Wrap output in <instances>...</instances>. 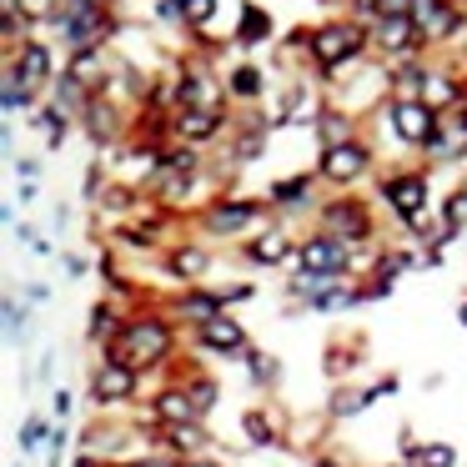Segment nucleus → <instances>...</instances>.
Segmentation results:
<instances>
[{
    "label": "nucleus",
    "instance_id": "nucleus-1",
    "mask_svg": "<svg viewBox=\"0 0 467 467\" xmlns=\"http://www.w3.org/2000/svg\"><path fill=\"white\" fill-rule=\"evenodd\" d=\"M367 51H372V26L352 21V16H332V21H317L312 31H306V61H312L327 81H337V76L352 61H362Z\"/></svg>",
    "mask_w": 467,
    "mask_h": 467
},
{
    "label": "nucleus",
    "instance_id": "nucleus-2",
    "mask_svg": "<svg viewBox=\"0 0 467 467\" xmlns=\"http://www.w3.org/2000/svg\"><path fill=\"white\" fill-rule=\"evenodd\" d=\"M171 347H176V327L166 322V317H156V312H141V317H126L121 332L106 342V362H126V367L141 372V367L166 362Z\"/></svg>",
    "mask_w": 467,
    "mask_h": 467
},
{
    "label": "nucleus",
    "instance_id": "nucleus-3",
    "mask_svg": "<svg viewBox=\"0 0 467 467\" xmlns=\"http://www.w3.org/2000/svg\"><path fill=\"white\" fill-rule=\"evenodd\" d=\"M51 26H56V41H61L71 56L76 51H101V46L121 31V21H116L111 11L86 5V0H61V11H56Z\"/></svg>",
    "mask_w": 467,
    "mask_h": 467
},
{
    "label": "nucleus",
    "instance_id": "nucleus-4",
    "mask_svg": "<svg viewBox=\"0 0 467 467\" xmlns=\"http://www.w3.org/2000/svg\"><path fill=\"white\" fill-rule=\"evenodd\" d=\"M266 222V206L262 202H246V196H222L202 212V232L212 242H232V236H256Z\"/></svg>",
    "mask_w": 467,
    "mask_h": 467
},
{
    "label": "nucleus",
    "instance_id": "nucleus-5",
    "mask_svg": "<svg viewBox=\"0 0 467 467\" xmlns=\"http://www.w3.org/2000/svg\"><path fill=\"white\" fill-rule=\"evenodd\" d=\"M427 186H432L427 182V166H417V171L407 166V171H387L377 192H382V202L397 212V222H402L407 232H417V226L427 222L422 216L427 212Z\"/></svg>",
    "mask_w": 467,
    "mask_h": 467
},
{
    "label": "nucleus",
    "instance_id": "nucleus-6",
    "mask_svg": "<svg viewBox=\"0 0 467 467\" xmlns=\"http://www.w3.org/2000/svg\"><path fill=\"white\" fill-rule=\"evenodd\" d=\"M322 232L337 236V242H347L357 252V246L372 242L377 222H372V206L362 202V196H332V202H322Z\"/></svg>",
    "mask_w": 467,
    "mask_h": 467
},
{
    "label": "nucleus",
    "instance_id": "nucleus-7",
    "mask_svg": "<svg viewBox=\"0 0 467 467\" xmlns=\"http://www.w3.org/2000/svg\"><path fill=\"white\" fill-rule=\"evenodd\" d=\"M372 51L387 56V61H412V56L432 51L422 36V26L412 16H377L372 21Z\"/></svg>",
    "mask_w": 467,
    "mask_h": 467
},
{
    "label": "nucleus",
    "instance_id": "nucleus-8",
    "mask_svg": "<svg viewBox=\"0 0 467 467\" xmlns=\"http://www.w3.org/2000/svg\"><path fill=\"white\" fill-rule=\"evenodd\" d=\"M367 171H372V146H367L362 136L322 146V156H317V176H322L327 186H352V182H362Z\"/></svg>",
    "mask_w": 467,
    "mask_h": 467
},
{
    "label": "nucleus",
    "instance_id": "nucleus-9",
    "mask_svg": "<svg viewBox=\"0 0 467 467\" xmlns=\"http://www.w3.org/2000/svg\"><path fill=\"white\" fill-rule=\"evenodd\" d=\"M387 126H392V136H397L402 146H412V151H427V141L437 136L442 116H437L427 101H387Z\"/></svg>",
    "mask_w": 467,
    "mask_h": 467
},
{
    "label": "nucleus",
    "instance_id": "nucleus-10",
    "mask_svg": "<svg viewBox=\"0 0 467 467\" xmlns=\"http://www.w3.org/2000/svg\"><path fill=\"white\" fill-rule=\"evenodd\" d=\"M412 21L422 26L427 46H442V41L467 36V5H457V0H417Z\"/></svg>",
    "mask_w": 467,
    "mask_h": 467
},
{
    "label": "nucleus",
    "instance_id": "nucleus-11",
    "mask_svg": "<svg viewBox=\"0 0 467 467\" xmlns=\"http://www.w3.org/2000/svg\"><path fill=\"white\" fill-rule=\"evenodd\" d=\"M292 272H352V246L327 232H312L306 242H296Z\"/></svg>",
    "mask_w": 467,
    "mask_h": 467
},
{
    "label": "nucleus",
    "instance_id": "nucleus-12",
    "mask_svg": "<svg viewBox=\"0 0 467 467\" xmlns=\"http://www.w3.org/2000/svg\"><path fill=\"white\" fill-rule=\"evenodd\" d=\"M5 76L21 81V86H31V91H46V86L61 76V66L51 61V46H46V41H21V46H16V56L5 61Z\"/></svg>",
    "mask_w": 467,
    "mask_h": 467
},
{
    "label": "nucleus",
    "instance_id": "nucleus-13",
    "mask_svg": "<svg viewBox=\"0 0 467 467\" xmlns=\"http://www.w3.org/2000/svg\"><path fill=\"white\" fill-rule=\"evenodd\" d=\"M222 131H226L222 106H182V111H171V136L182 146H212Z\"/></svg>",
    "mask_w": 467,
    "mask_h": 467
},
{
    "label": "nucleus",
    "instance_id": "nucleus-14",
    "mask_svg": "<svg viewBox=\"0 0 467 467\" xmlns=\"http://www.w3.org/2000/svg\"><path fill=\"white\" fill-rule=\"evenodd\" d=\"M292 256H296V242H292V226H282V222H272V226H262V232L246 242V262L252 266H292Z\"/></svg>",
    "mask_w": 467,
    "mask_h": 467
},
{
    "label": "nucleus",
    "instance_id": "nucleus-15",
    "mask_svg": "<svg viewBox=\"0 0 467 467\" xmlns=\"http://www.w3.org/2000/svg\"><path fill=\"white\" fill-rule=\"evenodd\" d=\"M427 161H467V106L442 116L437 136L427 141Z\"/></svg>",
    "mask_w": 467,
    "mask_h": 467
},
{
    "label": "nucleus",
    "instance_id": "nucleus-16",
    "mask_svg": "<svg viewBox=\"0 0 467 467\" xmlns=\"http://www.w3.org/2000/svg\"><path fill=\"white\" fill-rule=\"evenodd\" d=\"M136 367H126V362H101L96 367V377H91V397L96 402H131L136 397Z\"/></svg>",
    "mask_w": 467,
    "mask_h": 467
},
{
    "label": "nucleus",
    "instance_id": "nucleus-17",
    "mask_svg": "<svg viewBox=\"0 0 467 467\" xmlns=\"http://www.w3.org/2000/svg\"><path fill=\"white\" fill-rule=\"evenodd\" d=\"M196 342L206 347V352H216V357H242L246 352V332H242V322L236 317H216V322H206V327H196Z\"/></svg>",
    "mask_w": 467,
    "mask_h": 467
},
{
    "label": "nucleus",
    "instance_id": "nucleus-18",
    "mask_svg": "<svg viewBox=\"0 0 467 467\" xmlns=\"http://www.w3.org/2000/svg\"><path fill=\"white\" fill-rule=\"evenodd\" d=\"M81 126H86V136H91V146H101V151H106V146L121 136V106H116L111 96H96V101L86 106Z\"/></svg>",
    "mask_w": 467,
    "mask_h": 467
},
{
    "label": "nucleus",
    "instance_id": "nucleus-19",
    "mask_svg": "<svg viewBox=\"0 0 467 467\" xmlns=\"http://www.w3.org/2000/svg\"><path fill=\"white\" fill-rule=\"evenodd\" d=\"M186 422H202V407L192 402V392L186 387L156 392V427H186Z\"/></svg>",
    "mask_w": 467,
    "mask_h": 467
},
{
    "label": "nucleus",
    "instance_id": "nucleus-20",
    "mask_svg": "<svg viewBox=\"0 0 467 467\" xmlns=\"http://www.w3.org/2000/svg\"><path fill=\"white\" fill-rule=\"evenodd\" d=\"M166 272H171L176 282H202V276L212 272V252H206V246H196V242L171 246V252H166Z\"/></svg>",
    "mask_w": 467,
    "mask_h": 467
},
{
    "label": "nucleus",
    "instance_id": "nucleus-21",
    "mask_svg": "<svg viewBox=\"0 0 467 467\" xmlns=\"http://www.w3.org/2000/svg\"><path fill=\"white\" fill-rule=\"evenodd\" d=\"M272 36H276L272 11H266V5H252V0H246V5H242V21H236V46L256 51V46H266Z\"/></svg>",
    "mask_w": 467,
    "mask_h": 467
},
{
    "label": "nucleus",
    "instance_id": "nucleus-22",
    "mask_svg": "<svg viewBox=\"0 0 467 467\" xmlns=\"http://www.w3.org/2000/svg\"><path fill=\"white\" fill-rule=\"evenodd\" d=\"M317 182H322L317 171L282 176V182H272V192H266V206H306V202H312V186Z\"/></svg>",
    "mask_w": 467,
    "mask_h": 467
},
{
    "label": "nucleus",
    "instance_id": "nucleus-23",
    "mask_svg": "<svg viewBox=\"0 0 467 467\" xmlns=\"http://www.w3.org/2000/svg\"><path fill=\"white\" fill-rule=\"evenodd\" d=\"M317 136H322V146L352 141L357 136V111H347V106H327V111L317 116Z\"/></svg>",
    "mask_w": 467,
    "mask_h": 467
},
{
    "label": "nucleus",
    "instance_id": "nucleus-24",
    "mask_svg": "<svg viewBox=\"0 0 467 467\" xmlns=\"http://www.w3.org/2000/svg\"><path fill=\"white\" fill-rule=\"evenodd\" d=\"M176 312H182L186 322L206 327V322H216V317L226 312V296L222 292H186L182 302H176Z\"/></svg>",
    "mask_w": 467,
    "mask_h": 467
},
{
    "label": "nucleus",
    "instance_id": "nucleus-25",
    "mask_svg": "<svg viewBox=\"0 0 467 467\" xmlns=\"http://www.w3.org/2000/svg\"><path fill=\"white\" fill-rule=\"evenodd\" d=\"M226 91H232L236 101H256V96L266 91V76H262V66H252V61L232 66V71H226Z\"/></svg>",
    "mask_w": 467,
    "mask_h": 467
},
{
    "label": "nucleus",
    "instance_id": "nucleus-26",
    "mask_svg": "<svg viewBox=\"0 0 467 467\" xmlns=\"http://www.w3.org/2000/svg\"><path fill=\"white\" fill-rule=\"evenodd\" d=\"M36 131L46 136V151H61L66 131H71V116L56 111V106H41V111H36Z\"/></svg>",
    "mask_w": 467,
    "mask_h": 467
},
{
    "label": "nucleus",
    "instance_id": "nucleus-27",
    "mask_svg": "<svg viewBox=\"0 0 467 467\" xmlns=\"http://www.w3.org/2000/svg\"><path fill=\"white\" fill-rule=\"evenodd\" d=\"M51 442H56V427L46 422V417H26V427H21V452H46L51 457Z\"/></svg>",
    "mask_w": 467,
    "mask_h": 467
},
{
    "label": "nucleus",
    "instance_id": "nucleus-28",
    "mask_svg": "<svg viewBox=\"0 0 467 467\" xmlns=\"http://www.w3.org/2000/svg\"><path fill=\"white\" fill-rule=\"evenodd\" d=\"M161 442L166 447H171V457L176 452H202V447H206V432H202V427H196V422H186V427H161Z\"/></svg>",
    "mask_w": 467,
    "mask_h": 467
},
{
    "label": "nucleus",
    "instance_id": "nucleus-29",
    "mask_svg": "<svg viewBox=\"0 0 467 467\" xmlns=\"http://www.w3.org/2000/svg\"><path fill=\"white\" fill-rule=\"evenodd\" d=\"M86 332H91L96 342H111V337L121 332V322H116V306H111V302H96L91 317H86Z\"/></svg>",
    "mask_w": 467,
    "mask_h": 467
},
{
    "label": "nucleus",
    "instance_id": "nucleus-30",
    "mask_svg": "<svg viewBox=\"0 0 467 467\" xmlns=\"http://www.w3.org/2000/svg\"><path fill=\"white\" fill-rule=\"evenodd\" d=\"M266 151V126H256V131H242L232 146V166H246V161H262Z\"/></svg>",
    "mask_w": 467,
    "mask_h": 467
},
{
    "label": "nucleus",
    "instance_id": "nucleus-31",
    "mask_svg": "<svg viewBox=\"0 0 467 467\" xmlns=\"http://www.w3.org/2000/svg\"><path fill=\"white\" fill-rule=\"evenodd\" d=\"M26 312H31V306H26L21 296H5V302H0V317H5V342H16V347L26 342Z\"/></svg>",
    "mask_w": 467,
    "mask_h": 467
},
{
    "label": "nucleus",
    "instance_id": "nucleus-32",
    "mask_svg": "<svg viewBox=\"0 0 467 467\" xmlns=\"http://www.w3.org/2000/svg\"><path fill=\"white\" fill-rule=\"evenodd\" d=\"M36 96H41V91H31V86H21V81H11V76H5V86H0V111H5V121H11L16 111H26Z\"/></svg>",
    "mask_w": 467,
    "mask_h": 467
},
{
    "label": "nucleus",
    "instance_id": "nucleus-33",
    "mask_svg": "<svg viewBox=\"0 0 467 467\" xmlns=\"http://www.w3.org/2000/svg\"><path fill=\"white\" fill-rule=\"evenodd\" d=\"M11 11H21L26 26H41V21H56V11H61V0H5Z\"/></svg>",
    "mask_w": 467,
    "mask_h": 467
},
{
    "label": "nucleus",
    "instance_id": "nucleus-34",
    "mask_svg": "<svg viewBox=\"0 0 467 467\" xmlns=\"http://www.w3.org/2000/svg\"><path fill=\"white\" fill-rule=\"evenodd\" d=\"M412 462L417 467H457V447L452 442H422Z\"/></svg>",
    "mask_w": 467,
    "mask_h": 467
},
{
    "label": "nucleus",
    "instance_id": "nucleus-35",
    "mask_svg": "<svg viewBox=\"0 0 467 467\" xmlns=\"http://www.w3.org/2000/svg\"><path fill=\"white\" fill-rule=\"evenodd\" d=\"M242 437H246L252 447H272V442H276L272 422H266L262 412H246V417H242Z\"/></svg>",
    "mask_w": 467,
    "mask_h": 467
},
{
    "label": "nucleus",
    "instance_id": "nucleus-36",
    "mask_svg": "<svg viewBox=\"0 0 467 467\" xmlns=\"http://www.w3.org/2000/svg\"><path fill=\"white\" fill-rule=\"evenodd\" d=\"M442 226H457V232L467 226V186H457V192L447 196V206H442Z\"/></svg>",
    "mask_w": 467,
    "mask_h": 467
},
{
    "label": "nucleus",
    "instance_id": "nucleus-37",
    "mask_svg": "<svg viewBox=\"0 0 467 467\" xmlns=\"http://www.w3.org/2000/svg\"><path fill=\"white\" fill-rule=\"evenodd\" d=\"M186 392H192V402L202 407V412H212V407L222 402V392H216V382H202V377H196V382H186Z\"/></svg>",
    "mask_w": 467,
    "mask_h": 467
},
{
    "label": "nucleus",
    "instance_id": "nucleus-38",
    "mask_svg": "<svg viewBox=\"0 0 467 467\" xmlns=\"http://www.w3.org/2000/svg\"><path fill=\"white\" fill-rule=\"evenodd\" d=\"M156 21L161 26H186V0H156Z\"/></svg>",
    "mask_w": 467,
    "mask_h": 467
},
{
    "label": "nucleus",
    "instance_id": "nucleus-39",
    "mask_svg": "<svg viewBox=\"0 0 467 467\" xmlns=\"http://www.w3.org/2000/svg\"><path fill=\"white\" fill-rule=\"evenodd\" d=\"M246 372H252L256 382H272V377H276V362H272V357H262V352L252 347V357H246Z\"/></svg>",
    "mask_w": 467,
    "mask_h": 467
},
{
    "label": "nucleus",
    "instance_id": "nucleus-40",
    "mask_svg": "<svg viewBox=\"0 0 467 467\" xmlns=\"http://www.w3.org/2000/svg\"><path fill=\"white\" fill-rule=\"evenodd\" d=\"M216 16V0H186V26H206Z\"/></svg>",
    "mask_w": 467,
    "mask_h": 467
},
{
    "label": "nucleus",
    "instance_id": "nucleus-41",
    "mask_svg": "<svg viewBox=\"0 0 467 467\" xmlns=\"http://www.w3.org/2000/svg\"><path fill=\"white\" fill-rule=\"evenodd\" d=\"M26 296H31V302H46V296H51V286H46V282H31V286H26Z\"/></svg>",
    "mask_w": 467,
    "mask_h": 467
},
{
    "label": "nucleus",
    "instance_id": "nucleus-42",
    "mask_svg": "<svg viewBox=\"0 0 467 467\" xmlns=\"http://www.w3.org/2000/svg\"><path fill=\"white\" fill-rule=\"evenodd\" d=\"M76 467H101V462H96V452H86V457H76Z\"/></svg>",
    "mask_w": 467,
    "mask_h": 467
},
{
    "label": "nucleus",
    "instance_id": "nucleus-43",
    "mask_svg": "<svg viewBox=\"0 0 467 467\" xmlns=\"http://www.w3.org/2000/svg\"><path fill=\"white\" fill-rule=\"evenodd\" d=\"M182 467H222V462H192V457H182Z\"/></svg>",
    "mask_w": 467,
    "mask_h": 467
},
{
    "label": "nucleus",
    "instance_id": "nucleus-44",
    "mask_svg": "<svg viewBox=\"0 0 467 467\" xmlns=\"http://www.w3.org/2000/svg\"><path fill=\"white\" fill-rule=\"evenodd\" d=\"M457 322H462V327H467V296H462V306H457Z\"/></svg>",
    "mask_w": 467,
    "mask_h": 467
},
{
    "label": "nucleus",
    "instance_id": "nucleus-45",
    "mask_svg": "<svg viewBox=\"0 0 467 467\" xmlns=\"http://www.w3.org/2000/svg\"><path fill=\"white\" fill-rule=\"evenodd\" d=\"M86 5H101V11H111V5H116V0H86Z\"/></svg>",
    "mask_w": 467,
    "mask_h": 467
},
{
    "label": "nucleus",
    "instance_id": "nucleus-46",
    "mask_svg": "<svg viewBox=\"0 0 467 467\" xmlns=\"http://www.w3.org/2000/svg\"><path fill=\"white\" fill-rule=\"evenodd\" d=\"M312 467H337V462H327V457H322V462H312Z\"/></svg>",
    "mask_w": 467,
    "mask_h": 467
},
{
    "label": "nucleus",
    "instance_id": "nucleus-47",
    "mask_svg": "<svg viewBox=\"0 0 467 467\" xmlns=\"http://www.w3.org/2000/svg\"><path fill=\"white\" fill-rule=\"evenodd\" d=\"M392 467H417V462H392Z\"/></svg>",
    "mask_w": 467,
    "mask_h": 467
},
{
    "label": "nucleus",
    "instance_id": "nucleus-48",
    "mask_svg": "<svg viewBox=\"0 0 467 467\" xmlns=\"http://www.w3.org/2000/svg\"><path fill=\"white\" fill-rule=\"evenodd\" d=\"M462 51H467V36H462Z\"/></svg>",
    "mask_w": 467,
    "mask_h": 467
},
{
    "label": "nucleus",
    "instance_id": "nucleus-49",
    "mask_svg": "<svg viewBox=\"0 0 467 467\" xmlns=\"http://www.w3.org/2000/svg\"><path fill=\"white\" fill-rule=\"evenodd\" d=\"M457 5H467V0H457Z\"/></svg>",
    "mask_w": 467,
    "mask_h": 467
},
{
    "label": "nucleus",
    "instance_id": "nucleus-50",
    "mask_svg": "<svg viewBox=\"0 0 467 467\" xmlns=\"http://www.w3.org/2000/svg\"><path fill=\"white\" fill-rule=\"evenodd\" d=\"M131 467H141V462H131Z\"/></svg>",
    "mask_w": 467,
    "mask_h": 467
}]
</instances>
